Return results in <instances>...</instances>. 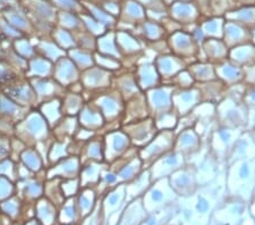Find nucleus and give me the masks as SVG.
Here are the masks:
<instances>
[{
  "label": "nucleus",
  "instance_id": "f257e3e1",
  "mask_svg": "<svg viewBox=\"0 0 255 225\" xmlns=\"http://www.w3.org/2000/svg\"><path fill=\"white\" fill-rule=\"evenodd\" d=\"M255 158L240 159L227 165L226 186L228 197L250 203L254 196Z\"/></svg>",
  "mask_w": 255,
  "mask_h": 225
},
{
  "label": "nucleus",
  "instance_id": "f03ea898",
  "mask_svg": "<svg viewBox=\"0 0 255 225\" xmlns=\"http://www.w3.org/2000/svg\"><path fill=\"white\" fill-rule=\"evenodd\" d=\"M245 83L228 88L227 96L216 105V121L218 124L227 128L246 129L249 110L242 101Z\"/></svg>",
  "mask_w": 255,
  "mask_h": 225
},
{
  "label": "nucleus",
  "instance_id": "7ed1b4c3",
  "mask_svg": "<svg viewBox=\"0 0 255 225\" xmlns=\"http://www.w3.org/2000/svg\"><path fill=\"white\" fill-rule=\"evenodd\" d=\"M186 162L187 165L194 167L199 187L207 186L227 169V164L220 162L212 154L208 142H203L202 147L195 154L186 158Z\"/></svg>",
  "mask_w": 255,
  "mask_h": 225
},
{
  "label": "nucleus",
  "instance_id": "20e7f679",
  "mask_svg": "<svg viewBox=\"0 0 255 225\" xmlns=\"http://www.w3.org/2000/svg\"><path fill=\"white\" fill-rule=\"evenodd\" d=\"M141 199L146 213H153L171 206L178 199V196L170 187L169 179L163 178L154 180Z\"/></svg>",
  "mask_w": 255,
  "mask_h": 225
},
{
  "label": "nucleus",
  "instance_id": "39448f33",
  "mask_svg": "<svg viewBox=\"0 0 255 225\" xmlns=\"http://www.w3.org/2000/svg\"><path fill=\"white\" fill-rule=\"evenodd\" d=\"M243 131L244 130L227 128V126L219 125L217 123L208 139L210 150L220 162L227 164L230 151Z\"/></svg>",
  "mask_w": 255,
  "mask_h": 225
},
{
  "label": "nucleus",
  "instance_id": "423d86ee",
  "mask_svg": "<svg viewBox=\"0 0 255 225\" xmlns=\"http://www.w3.org/2000/svg\"><path fill=\"white\" fill-rule=\"evenodd\" d=\"M249 214V203L227 197L213 212L210 225H241Z\"/></svg>",
  "mask_w": 255,
  "mask_h": 225
},
{
  "label": "nucleus",
  "instance_id": "0eeeda50",
  "mask_svg": "<svg viewBox=\"0 0 255 225\" xmlns=\"http://www.w3.org/2000/svg\"><path fill=\"white\" fill-rule=\"evenodd\" d=\"M175 131H158L155 137L142 148L138 149V156L143 162L144 169H147L155 159L174 149Z\"/></svg>",
  "mask_w": 255,
  "mask_h": 225
},
{
  "label": "nucleus",
  "instance_id": "6e6552de",
  "mask_svg": "<svg viewBox=\"0 0 255 225\" xmlns=\"http://www.w3.org/2000/svg\"><path fill=\"white\" fill-rule=\"evenodd\" d=\"M171 54L186 60L188 64L200 60L201 47L197 44L191 33L185 31H176L167 39Z\"/></svg>",
  "mask_w": 255,
  "mask_h": 225
},
{
  "label": "nucleus",
  "instance_id": "1a4fd4ad",
  "mask_svg": "<svg viewBox=\"0 0 255 225\" xmlns=\"http://www.w3.org/2000/svg\"><path fill=\"white\" fill-rule=\"evenodd\" d=\"M123 131L128 136L131 146L138 149L147 145L158 133L153 118L151 116L124 124Z\"/></svg>",
  "mask_w": 255,
  "mask_h": 225
},
{
  "label": "nucleus",
  "instance_id": "9d476101",
  "mask_svg": "<svg viewBox=\"0 0 255 225\" xmlns=\"http://www.w3.org/2000/svg\"><path fill=\"white\" fill-rule=\"evenodd\" d=\"M185 165H187L186 157L183 154L172 149L169 153L164 154L161 157L155 159L147 169L150 171L152 180L154 181V180L158 179L169 178L172 173L180 170Z\"/></svg>",
  "mask_w": 255,
  "mask_h": 225
},
{
  "label": "nucleus",
  "instance_id": "9b49d317",
  "mask_svg": "<svg viewBox=\"0 0 255 225\" xmlns=\"http://www.w3.org/2000/svg\"><path fill=\"white\" fill-rule=\"evenodd\" d=\"M175 90L176 88L174 85L162 83L144 92L151 117L174 109L172 108V93Z\"/></svg>",
  "mask_w": 255,
  "mask_h": 225
},
{
  "label": "nucleus",
  "instance_id": "f8f14e48",
  "mask_svg": "<svg viewBox=\"0 0 255 225\" xmlns=\"http://www.w3.org/2000/svg\"><path fill=\"white\" fill-rule=\"evenodd\" d=\"M168 179H169L170 187L178 197H190L200 188L194 167L191 165H185L172 173Z\"/></svg>",
  "mask_w": 255,
  "mask_h": 225
},
{
  "label": "nucleus",
  "instance_id": "ddd939ff",
  "mask_svg": "<svg viewBox=\"0 0 255 225\" xmlns=\"http://www.w3.org/2000/svg\"><path fill=\"white\" fill-rule=\"evenodd\" d=\"M201 102L202 98L196 85L188 89H176L172 93V108L179 117L190 114Z\"/></svg>",
  "mask_w": 255,
  "mask_h": 225
},
{
  "label": "nucleus",
  "instance_id": "4468645a",
  "mask_svg": "<svg viewBox=\"0 0 255 225\" xmlns=\"http://www.w3.org/2000/svg\"><path fill=\"white\" fill-rule=\"evenodd\" d=\"M153 63L158 69L160 76H161L163 83H168L172 77H175L179 72L186 68L188 65L186 60L171 54V52L157 55L154 57Z\"/></svg>",
  "mask_w": 255,
  "mask_h": 225
},
{
  "label": "nucleus",
  "instance_id": "2eb2a0df",
  "mask_svg": "<svg viewBox=\"0 0 255 225\" xmlns=\"http://www.w3.org/2000/svg\"><path fill=\"white\" fill-rule=\"evenodd\" d=\"M129 138L123 130L109 133L106 138L105 158L107 161L114 162L125 155L131 148Z\"/></svg>",
  "mask_w": 255,
  "mask_h": 225
},
{
  "label": "nucleus",
  "instance_id": "dca6fc26",
  "mask_svg": "<svg viewBox=\"0 0 255 225\" xmlns=\"http://www.w3.org/2000/svg\"><path fill=\"white\" fill-rule=\"evenodd\" d=\"M96 106L107 121L112 122L121 115H124L125 100L118 91L101 96L97 100Z\"/></svg>",
  "mask_w": 255,
  "mask_h": 225
},
{
  "label": "nucleus",
  "instance_id": "f3484780",
  "mask_svg": "<svg viewBox=\"0 0 255 225\" xmlns=\"http://www.w3.org/2000/svg\"><path fill=\"white\" fill-rule=\"evenodd\" d=\"M134 74L142 92H145L147 90L158 87V85H161L163 83L153 60H146L142 64H138L136 68H135Z\"/></svg>",
  "mask_w": 255,
  "mask_h": 225
},
{
  "label": "nucleus",
  "instance_id": "a211bd4d",
  "mask_svg": "<svg viewBox=\"0 0 255 225\" xmlns=\"http://www.w3.org/2000/svg\"><path fill=\"white\" fill-rule=\"evenodd\" d=\"M203 145L201 137L194 128H188L176 133L174 149L183 154L185 157H190L195 154Z\"/></svg>",
  "mask_w": 255,
  "mask_h": 225
},
{
  "label": "nucleus",
  "instance_id": "6ab92c4d",
  "mask_svg": "<svg viewBox=\"0 0 255 225\" xmlns=\"http://www.w3.org/2000/svg\"><path fill=\"white\" fill-rule=\"evenodd\" d=\"M255 158V140L251 131L244 130L234 145L227 158V165L240 159Z\"/></svg>",
  "mask_w": 255,
  "mask_h": 225
},
{
  "label": "nucleus",
  "instance_id": "aec40b11",
  "mask_svg": "<svg viewBox=\"0 0 255 225\" xmlns=\"http://www.w3.org/2000/svg\"><path fill=\"white\" fill-rule=\"evenodd\" d=\"M217 79L223 81L227 87L244 83V69L229 58L216 64Z\"/></svg>",
  "mask_w": 255,
  "mask_h": 225
},
{
  "label": "nucleus",
  "instance_id": "412c9836",
  "mask_svg": "<svg viewBox=\"0 0 255 225\" xmlns=\"http://www.w3.org/2000/svg\"><path fill=\"white\" fill-rule=\"evenodd\" d=\"M201 54L203 55L202 60L216 65L228 59L229 48L223 39L208 38L201 46Z\"/></svg>",
  "mask_w": 255,
  "mask_h": 225
},
{
  "label": "nucleus",
  "instance_id": "4be33fe9",
  "mask_svg": "<svg viewBox=\"0 0 255 225\" xmlns=\"http://www.w3.org/2000/svg\"><path fill=\"white\" fill-rule=\"evenodd\" d=\"M150 116V110L144 92L138 93L133 98L125 101L124 124L138 120H143Z\"/></svg>",
  "mask_w": 255,
  "mask_h": 225
},
{
  "label": "nucleus",
  "instance_id": "5701e85b",
  "mask_svg": "<svg viewBox=\"0 0 255 225\" xmlns=\"http://www.w3.org/2000/svg\"><path fill=\"white\" fill-rule=\"evenodd\" d=\"M144 170L143 162L138 156V148H133L131 154L124 161L116 171L119 183H128L134 180Z\"/></svg>",
  "mask_w": 255,
  "mask_h": 225
},
{
  "label": "nucleus",
  "instance_id": "b1692460",
  "mask_svg": "<svg viewBox=\"0 0 255 225\" xmlns=\"http://www.w3.org/2000/svg\"><path fill=\"white\" fill-rule=\"evenodd\" d=\"M224 42L229 49L251 42V31L241 24L228 20L224 26Z\"/></svg>",
  "mask_w": 255,
  "mask_h": 225
},
{
  "label": "nucleus",
  "instance_id": "393cba45",
  "mask_svg": "<svg viewBox=\"0 0 255 225\" xmlns=\"http://www.w3.org/2000/svg\"><path fill=\"white\" fill-rule=\"evenodd\" d=\"M196 87L200 90L202 101L217 105L218 102H220L227 96L228 87L219 79L204 82V83H197Z\"/></svg>",
  "mask_w": 255,
  "mask_h": 225
},
{
  "label": "nucleus",
  "instance_id": "a878e982",
  "mask_svg": "<svg viewBox=\"0 0 255 225\" xmlns=\"http://www.w3.org/2000/svg\"><path fill=\"white\" fill-rule=\"evenodd\" d=\"M116 41L119 50L124 56H139L146 50L144 43L136 36L131 35L127 32H119L116 35Z\"/></svg>",
  "mask_w": 255,
  "mask_h": 225
},
{
  "label": "nucleus",
  "instance_id": "bb28decb",
  "mask_svg": "<svg viewBox=\"0 0 255 225\" xmlns=\"http://www.w3.org/2000/svg\"><path fill=\"white\" fill-rule=\"evenodd\" d=\"M83 83L86 88L97 89L107 87L110 84L112 81V73L110 71L102 68L100 66H92L88 69H85L83 73Z\"/></svg>",
  "mask_w": 255,
  "mask_h": 225
},
{
  "label": "nucleus",
  "instance_id": "cd10ccee",
  "mask_svg": "<svg viewBox=\"0 0 255 225\" xmlns=\"http://www.w3.org/2000/svg\"><path fill=\"white\" fill-rule=\"evenodd\" d=\"M153 182L149 169H144L136 178L126 183V196L129 200L141 198Z\"/></svg>",
  "mask_w": 255,
  "mask_h": 225
},
{
  "label": "nucleus",
  "instance_id": "c85d7f7f",
  "mask_svg": "<svg viewBox=\"0 0 255 225\" xmlns=\"http://www.w3.org/2000/svg\"><path fill=\"white\" fill-rule=\"evenodd\" d=\"M197 83H204L217 79L215 64L207 60H195L187 65L186 67Z\"/></svg>",
  "mask_w": 255,
  "mask_h": 225
},
{
  "label": "nucleus",
  "instance_id": "c756f323",
  "mask_svg": "<svg viewBox=\"0 0 255 225\" xmlns=\"http://www.w3.org/2000/svg\"><path fill=\"white\" fill-rule=\"evenodd\" d=\"M228 58L242 67L255 63V46L253 43H245L229 49Z\"/></svg>",
  "mask_w": 255,
  "mask_h": 225
},
{
  "label": "nucleus",
  "instance_id": "7c9ffc66",
  "mask_svg": "<svg viewBox=\"0 0 255 225\" xmlns=\"http://www.w3.org/2000/svg\"><path fill=\"white\" fill-rule=\"evenodd\" d=\"M146 214L141 198L130 200V204L127 206L123 216L121 225H141Z\"/></svg>",
  "mask_w": 255,
  "mask_h": 225
},
{
  "label": "nucleus",
  "instance_id": "2f4dec72",
  "mask_svg": "<svg viewBox=\"0 0 255 225\" xmlns=\"http://www.w3.org/2000/svg\"><path fill=\"white\" fill-rule=\"evenodd\" d=\"M117 91L121 93V96L124 98V100H128L134 96L141 93V89H139L136 77H135L134 72H128L126 74H123L119 76L117 81Z\"/></svg>",
  "mask_w": 255,
  "mask_h": 225
},
{
  "label": "nucleus",
  "instance_id": "473e14b6",
  "mask_svg": "<svg viewBox=\"0 0 255 225\" xmlns=\"http://www.w3.org/2000/svg\"><path fill=\"white\" fill-rule=\"evenodd\" d=\"M80 121L81 124L88 130H97L101 128L105 123V117L102 115L100 110L98 107H93V106L86 105L81 109Z\"/></svg>",
  "mask_w": 255,
  "mask_h": 225
},
{
  "label": "nucleus",
  "instance_id": "72a5a7b5",
  "mask_svg": "<svg viewBox=\"0 0 255 225\" xmlns=\"http://www.w3.org/2000/svg\"><path fill=\"white\" fill-rule=\"evenodd\" d=\"M152 118L158 131H175L179 121L178 114L174 109L158 114Z\"/></svg>",
  "mask_w": 255,
  "mask_h": 225
},
{
  "label": "nucleus",
  "instance_id": "f704fd0d",
  "mask_svg": "<svg viewBox=\"0 0 255 225\" xmlns=\"http://www.w3.org/2000/svg\"><path fill=\"white\" fill-rule=\"evenodd\" d=\"M99 51L100 54L114 57L116 59L123 58V55L121 50H119L117 41H116V35L114 33L107 34L102 38L99 39Z\"/></svg>",
  "mask_w": 255,
  "mask_h": 225
},
{
  "label": "nucleus",
  "instance_id": "c9c22d12",
  "mask_svg": "<svg viewBox=\"0 0 255 225\" xmlns=\"http://www.w3.org/2000/svg\"><path fill=\"white\" fill-rule=\"evenodd\" d=\"M174 213V204L163 210L153 213H147L141 225H167Z\"/></svg>",
  "mask_w": 255,
  "mask_h": 225
},
{
  "label": "nucleus",
  "instance_id": "e433bc0d",
  "mask_svg": "<svg viewBox=\"0 0 255 225\" xmlns=\"http://www.w3.org/2000/svg\"><path fill=\"white\" fill-rule=\"evenodd\" d=\"M127 199L126 196V184L121 183L114 191L110 192L108 197L106 199V207L107 211L113 213L118 211L123 205H124L125 200Z\"/></svg>",
  "mask_w": 255,
  "mask_h": 225
},
{
  "label": "nucleus",
  "instance_id": "4c0bfd02",
  "mask_svg": "<svg viewBox=\"0 0 255 225\" xmlns=\"http://www.w3.org/2000/svg\"><path fill=\"white\" fill-rule=\"evenodd\" d=\"M142 35L143 39L145 40L146 44L155 42V41L163 40L166 35V28L159 25L157 23L145 22L142 25Z\"/></svg>",
  "mask_w": 255,
  "mask_h": 225
},
{
  "label": "nucleus",
  "instance_id": "58836bf2",
  "mask_svg": "<svg viewBox=\"0 0 255 225\" xmlns=\"http://www.w3.org/2000/svg\"><path fill=\"white\" fill-rule=\"evenodd\" d=\"M172 13L175 18L180 23H191L196 17L195 10L187 2H176L172 6Z\"/></svg>",
  "mask_w": 255,
  "mask_h": 225
},
{
  "label": "nucleus",
  "instance_id": "ea45409f",
  "mask_svg": "<svg viewBox=\"0 0 255 225\" xmlns=\"http://www.w3.org/2000/svg\"><path fill=\"white\" fill-rule=\"evenodd\" d=\"M224 26L225 24L223 20L212 18V19H208L207 22H204L202 25H201V28H202L205 36H207V39L208 38L223 39Z\"/></svg>",
  "mask_w": 255,
  "mask_h": 225
},
{
  "label": "nucleus",
  "instance_id": "a19ab883",
  "mask_svg": "<svg viewBox=\"0 0 255 225\" xmlns=\"http://www.w3.org/2000/svg\"><path fill=\"white\" fill-rule=\"evenodd\" d=\"M104 172L102 169V163L100 162H90L82 171V182L84 184L98 181Z\"/></svg>",
  "mask_w": 255,
  "mask_h": 225
},
{
  "label": "nucleus",
  "instance_id": "79ce46f5",
  "mask_svg": "<svg viewBox=\"0 0 255 225\" xmlns=\"http://www.w3.org/2000/svg\"><path fill=\"white\" fill-rule=\"evenodd\" d=\"M168 83L174 85L176 89H188L196 85L194 77L192 76V74L187 68H185L182 72H179L178 74H177L175 77H172Z\"/></svg>",
  "mask_w": 255,
  "mask_h": 225
},
{
  "label": "nucleus",
  "instance_id": "37998d69",
  "mask_svg": "<svg viewBox=\"0 0 255 225\" xmlns=\"http://www.w3.org/2000/svg\"><path fill=\"white\" fill-rule=\"evenodd\" d=\"M86 156L90 162H100L105 161V146L104 142L100 140L91 141L86 147Z\"/></svg>",
  "mask_w": 255,
  "mask_h": 225
},
{
  "label": "nucleus",
  "instance_id": "c03bdc74",
  "mask_svg": "<svg viewBox=\"0 0 255 225\" xmlns=\"http://www.w3.org/2000/svg\"><path fill=\"white\" fill-rule=\"evenodd\" d=\"M227 18L229 20H233V22L241 24L243 26L248 27L250 25H253L255 22V11L253 9H243L228 15Z\"/></svg>",
  "mask_w": 255,
  "mask_h": 225
},
{
  "label": "nucleus",
  "instance_id": "a18cd8bd",
  "mask_svg": "<svg viewBox=\"0 0 255 225\" xmlns=\"http://www.w3.org/2000/svg\"><path fill=\"white\" fill-rule=\"evenodd\" d=\"M72 57L74 64L82 69H88L94 66L93 56L91 54H89V52L83 50H74L72 52Z\"/></svg>",
  "mask_w": 255,
  "mask_h": 225
},
{
  "label": "nucleus",
  "instance_id": "49530a36",
  "mask_svg": "<svg viewBox=\"0 0 255 225\" xmlns=\"http://www.w3.org/2000/svg\"><path fill=\"white\" fill-rule=\"evenodd\" d=\"M242 101L248 110H254L255 112V84H245Z\"/></svg>",
  "mask_w": 255,
  "mask_h": 225
},
{
  "label": "nucleus",
  "instance_id": "de8ad7c7",
  "mask_svg": "<svg viewBox=\"0 0 255 225\" xmlns=\"http://www.w3.org/2000/svg\"><path fill=\"white\" fill-rule=\"evenodd\" d=\"M97 60L98 64L100 65V67L107 69V71H115V69L121 68V63H119V59L114 58V57L110 56H106L102 54L97 55Z\"/></svg>",
  "mask_w": 255,
  "mask_h": 225
},
{
  "label": "nucleus",
  "instance_id": "09e8293b",
  "mask_svg": "<svg viewBox=\"0 0 255 225\" xmlns=\"http://www.w3.org/2000/svg\"><path fill=\"white\" fill-rule=\"evenodd\" d=\"M127 13H128V16H130L131 19L133 20H136V22H139V20L144 19V17H145V15H144L143 10L141 6L137 5L136 3H128L127 5Z\"/></svg>",
  "mask_w": 255,
  "mask_h": 225
},
{
  "label": "nucleus",
  "instance_id": "8fccbe9b",
  "mask_svg": "<svg viewBox=\"0 0 255 225\" xmlns=\"http://www.w3.org/2000/svg\"><path fill=\"white\" fill-rule=\"evenodd\" d=\"M34 7H35V11L36 14L39 16H42V17H50L52 16V8L51 6L49 5V3H46L43 1H38V2H34Z\"/></svg>",
  "mask_w": 255,
  "mask_h": 225
},
{
  "label": "nucleus",
  "instance_id": "3c124183",
  "mask_svg": "<svg viewBox=\"0 0 255 225\" xmlns=\"http://www.w3.org/2000/svg\"><path fill=\"white\" fill-rule=\"evenodd\" d=\"M243 69H244V83L255 84V63L243 67Z\"/></svg>",
  "mask_w": 255,
  "mask_h": 225
},
{
  "label": "nucleus",
  "instance_id": "603ef678",
  "mask_svg": "<svg viewBox=\"0 0 255 225\" xmlns=\"http://www.w3.org/2000/svg\"><path fill=\"white\" fill-rule=\"evenodd\" d=\"M93 194H91V192H86V194L82 195L81 197V208L82 211H83L84 213L89 212L90 210H91V206H92V202H93Z\"/></svg>",
  "mask_w": 255,
  "mask_h": 225
},
{
  "label": "nucleus",
  "instance_id": "864d4df0",
  "mask_svg": "<svg viewBox=\"0 0 255 225\" xmlns=\"http://www.w3.org/2000/svg\"><path fill=\"white\" fill-rule=\"evenodd\" d=\"M55 1L57 5H59L60 7H63L64 9H67V10H73L79 6L75 0H55Z\"/></svg>",
  "mask_w": 255,
  "mask_h": 225
},
{
  "label": "nucleus",
  "instance_id": "5fc2aeb1",
  "mask_svg": "<svg viewBox=\"0 0 255 225\" xmlns=\"http://www.w3.org/2000/svg\"><path fill=\"white\" fill-rule=\"evenodd\" d=\"M63 19L66 22L65 23L66 25H68L69 27H74V26H76L77 24H79V20H77L75 17H74L72 14H69L68 11H67V13H64Z\"/></svg>",
  "mask_w": 255,
  "mask_h": 225
},
{
  "label": "nucleus",
  "instance_id": "6e6d98bb",
  "mask_svg": "<svg viewBox=\"0 0 255 225\" xmlns=\"http://www.w3.org/2000/svg\"><path fill=\"white\" fill-rule=\"evenodd\" d=\"M10 20H11V23L15 24V25H17V26L26 25V20L18 14H11L10 15Z\"/></svg>",
  "mask_w": 255,
  "mask_h": 225
},
{
  "label": "nucleus",
  "instance_id": "4d7b16f0",
  "mask_svg": "<svg viewBox=\"0 0 255 225\" xmlns=\"http://www.w3.org/2000/svg\"><path fill=\"white\" fill-rule=\"evenodd\" d=\"M249 214L255 220V194L252 199H251V202L249 203Z\"/></svg>",
  "mask_w": 255,
  "mask_h": 225
},
{
  "label": "nucleus",
  "instance_id": "13d9d810",
  "mask_svg": "<svg viewBox=\"0 0 255 225\" xmlns=\"http://www.w3.org/2000/svg\"><path fill=\"white\" fill-rule=\"evenodd\" d=\"M251 43H253L255 46V30L251 31Z\"/></svg>",
  "mask_w": 255,
  "mask_h": 225
},
{
  "label": "nucleus",
  "instance_id": "bf43d9fd",
  "mask_svg": "<svg viewBox=\"0 0 255 225\" xmlns=\"http://www.w3.org/2000/svg\"><path fill=\"white\" fill-rule=\"evenodd\" d=\"M251 132H252V134H253V138H254V140H255V128L251 131Z\"/></svg>",
  "mask_w": 255,
  "mask_h": 225
},
{
  "label": "nucleus",
  "instance_id": "052dcab7",
  "mask_svg": "<svg viewBox=\"0 0 255 225\" xmlns=\"http://www.w3.org/2000/svg\"><path fill=\"white\" fill-rule=\"evenodd\" d=\"M0 1H9V0H0Z\"/></svg>",
  "mask_w": 255,
  "mask_h": 225
},
{
  "label": "nucleus",
  "instance_id": "680f3d73",
  "mask_svg": "<svg viewBox=\"0 0 255 225\" xmlns=\"http://www.w3.org/2000/svg\"><path fill=\"white\" fill-rule=\"evenodd\" d=\"M254 194H255V180H254Z\"/></svg>",
  "mask_w": 255,
  "mask_h": 225
}]
</instances>
